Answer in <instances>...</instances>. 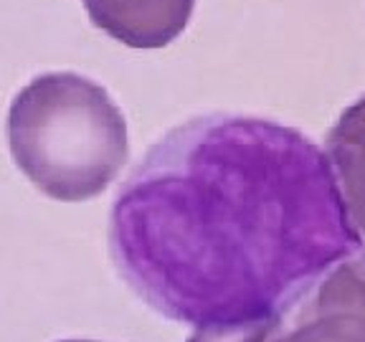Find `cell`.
Listing matches in <instances>:
<instances>
[{"instance_id":"obj_1","label":"cell","mask_w":365,"mask_h":342,"mask_svg":"<svg viewBox=\"0 0 365 342\" xmlns=\"http://www.w3.org/2000/svg\"><path fill=\"white\" fill-rule=\"evenodd\" d=\"M363 246L323 145L238 112L168 129L120 183L107 221L129 292L190 329L274 320Z\"/></svg>"},{"instance_id":"obj_2","label":"cell","mask_w":365,"mask_h":342,"mask_svg":"<svg viewBox=\"0 0 365 342\" xmlns=\"http://www.w3.org/2000/svg\"><path fill=\"white\" fill-rule=\"evenodd\" d=\"M15 170L56 203L107 193L129 160L127 117L107 86L74 69L31 76L6 112Z\"/></svg>"},{"instance_id":"obj_3","label":"cell","mask_w":365,"mask_h":342,"mask_svg":"<svg viewBox=\"0 0 365 342\" xmlns=\"http://www.w3.org/2000/svg\"><path fill=\"white\" fill-rule=\"evenodd\" d=\"M264 342H365V246L277 314Z\"/></svg>"},{"instance_id":"obj_4","label":"cell","mask_w":365,"mask_h":342,"mask_svg":"<svg viewBox=\"0 0 365 342\" xmlns=\"http://www.w3.org/2000/svg\"><path fill=\"white\" fill-rule=\"evenodd\" d=\"M198 0H81L94 28L127 49L170 46L195 13Z\"/></svg>"},{"instance_id":"obj_5","label":"cell","mask_w":365,"mask_h":342,"mask_svg":"<svg viewBox=\"0 0 365 342\" xmlns=\"http://www.w3.org/2000/svg\"><path fill=\"white\" fill-rule=\"evenodd\" d=\"M325 155L350 223L365 243V94L348 104L325 137Z\"/></svg>"},{"instance_id":"obj_6","label":"cell","mask_w":365,"mask_h":342,"mask_svg":"<svg viewBox=\"0 0 365 342\" xmlns=\"http://www.w3.org/2000/svg\"><path fill=\"white\" fill-rule=\"evenodd\" d=\"M54 342H102V340H84V337H64V340H54Z\"/></svg>"}]
</instances>
